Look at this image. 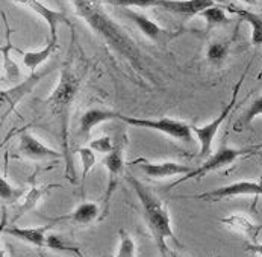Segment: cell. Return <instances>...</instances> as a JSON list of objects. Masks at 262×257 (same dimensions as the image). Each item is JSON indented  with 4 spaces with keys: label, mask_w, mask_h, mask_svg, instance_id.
I'll return each mask as SVG.
<instances>
[{
    "label": "cell",
    "mask_w": 262,
    "mask_h": 257,
    "mask_svg": "<svg viewBox=\"0 0 262 257\" xmlns=\"http://www.w3.org/2000/svg\"><path fill=\"white\" fill-rule=\"evenodd\" d=\"M77 17L83 18L85 23L105 39V42L117 52L130 67L141 74H146V67L140 49L134 39L129 37L120 25H117L111 15L105 11L103 0H72Z\"/></svg>",
    "instance_id": "obj_1"
},
{
    "label": "cell",
    "mask_w": 262,
    "mask_h": 257,
    "mask_svg": "<svg viewBox=\"0 0 262 257\" xmlns=\"http://www.w3.org/2000/svg\"><path fill=\"white\" fill-rule=\"evenodd\" d=\"M161 257H178L174 253H170V254H165V256H161Z\"/></svg>",
    "instance_id": "obj_34"
},
{
    "label": "cell",
    "mask_w": 262,
    "mask_h": 257,
    "mask_svg": "<svg viewBox=\"0 0 262 257\" xmlns=\"http://www.w3.org/2000/svg\"><path fill=\"white\" fill-rule=\"evenodd\" d=\"M124 15H127V18L135 23V26L141 31V34L146 38H149L150 41H153L155 44H167L173 38V34L170 31L161 28L159 25H156L151 18L146 17L144 14L130 11V9H124Z\"/></svg>",
    "instance_id": "obj_13"
},
{
    "label": "cell",
    "mask_w": 262,
    "mask_h": 257,
    "mask_svg": "<svg viewBox=\"0 0 262 257\" xmlns=\"http://www.w3.org/2000/svg\"><path fill=\"white\" fill-rule=\"evenodd\" d=\"M261 197L262 195V184L258 182H249V180H241L235 183L222 186L208 192H203L200 195H194L192 198L197 200H206V201H222L225 198H232V197Z\"/></svg>",
    "instance_id": "obj_10"
},
{
    "label": "cell",
    "mask_w": 262,
    "mask_h": 257,
    "mask_svg": "<svg viewBox=\"0 0 262 257\" xmlns=\"http://www.w3.org/2000/svg\"><path fill=\"white\" fill-rule=\"evenodd\" d=\"M21 195V191L15 189L12 184L8 182L5 176L0 177V198L3 203H12Z\"/></svg>",
    "instance_id": "obj_30"
},
{
    "label": "cell",
    "mask_w": 262,
    "mask_h": 257,
    "mask_svg": "<svg viewBox=\"0 0 262 257\" xmlns=\"http://www.w3.org/2000/svg\"><path fill=\"white\" fill-rule=\"evenodd\" d=\"M118 116V112L110 109H99V108H94V109L86 110L80 120H79V130H80V135L88 138L93 132V129L105 121H110V120H117Z\"/></svg>",
    "instance_id": "obj_19"
},
{
    "label": "cell",
    "mask_w": 262,
    "mask_h": 257,
    "mask_svg": "<svg viewBox=\"0 0 262 257\" xmlns=\"http://www.w3.org/2000/svg\"><path fill=\"white\" fill-rule=\"evenodd\" d=\"M99 218H100V206L97 203H93V201H85V203H80L73 212L62 215V217L52 218L50 222H52V225L58 224V222H72L76 225H90L93 221H99Z\"/></svg>",
    "instance_id": "obj_15"
},
{
    "label": "cell",
    "mask_w": 262,
    "mask_h": 257,
    "mask_svg": "<svg viewBox=\"0 0 262 257\" xmlns=\"http://www.w3.org/2000/svg\"><path fill=\"white\" fill-rule=\"evenodd\" d=\"M220 222L227 225L230 230H235V231L244 235L247 239L252 241V244H258V236L262 231V224H255L249 218H246L243 215H235V214L220 220Z\"/></svg>",
    "instance_id": "obj_20"
},
{
    "label": "cell",
    "mask_w": 262,
    "mask_h": 257,
    "mask_svg": "<svg viewBox=\"0 0 262 257\" xmlns=\"http://www.w3.org/2000/svg\"><path fill=\"white\" fill-rule=\"evenodd\" d=\"M241 2H244V3H247V5H255V3H258L259 0H241Z\"/></svg>",
    "instance_id": "obj_33"
},
{
    "label": "cell",
    "mask_w": 262,
    "mask_h": 257,
    "mask_svg": "<svg viewBox=\"0 0 262 257\" xmlns=\"http://www.w3.org/2000/svg\"><path fill=\"white\" fill-rule=\"evenodd\" d=\"M259 183L262 184V173H261V177H259Z\"/></svg>",
    "instance_id": "obj_38"
},
{
    "label": "cell",
    "mask_w": 262,
    "mask_h": 257,
    "mask_svg": "<svg viewBox=\"0 0 262 257\" xmlns=\"http://www.w3.org/2000/svg\"><path fill=\"white\" fill-rule=\"evenodd\" d=\"M46 248L53 250V251H59V253H79V248L72 247L70 244H67L64 241V238H61L59 235H49L47 236V245Z\"/></svg>",
    "instance_id": "obj_29"
},
{
    "label": "cell",
    "mask_w": 262,
    "mask_h": 257,
    "mask_svg": "<svg viewBox=\"0 0 262 257\" xmlns=\"http://www.w3.org/2000/svg\"><path fill=\"white\" fill-rule=\"evenodd\" d=\"M246 74H247V72L243 73L241 79H239L238 83H236V86L233 88L230 102L226 105L225 109L220 112V115H219L214 121H211V123H208V124H205V126H200V127H199V126H191L192 133H194L195 139H197L199 144H200V153H199L200 157H209V156H211V153H212V141L215 139L220 126L225 123V120L229 116V113L232 112V109H233L235 105H236L238 92H239L241 85H243V82H244V79H246Z\"/></svg>",
    "instance_id": "obj_7"
},
{
    "label": "cell",
    "mask_w": 262,
    "mask_h": 257,
    "mask_svg": "<svg viewBox=\"0 0 262 257\" xmlns=\"http://www.w3.org/2000/svg\"><path fill=\"white\" fill-rule=\"evenodd\" d=\"M230 44L229 41H214L208 45L206 50V59L212 65H222L229 56Z\"/></svg>",
    "instance_id": "obj_24"
},
{
    "label": "cell",
    "mask_w": 262,
    "mask_h": 257,
    "mask_svg": "<svg viewBox=\"0 0 262 257\" xmlns=\"http://www.w3.org/2000/svg\"><path fill=\"white\" fill-rule=\"evenodd\" d=\"M14 2L34 11L38 17H41L46 21L49 26V31H50V39H53V41H58V28L59 26L64 25V26H69L73 29V23L64 11H56L53 8H49L41 0H14Z\"/></svg>",
    "instance_id": "obj_9"
},
{
    "label": "cell",
    "mask_w": 262,
    "mask_h": 257,
    "mask_svg": "<svg viewBox=\"0 0 262 257\" xmlns=\"http://www.w3.org/2000/svg\"><path fill=\"white\" fill-rule=\"evenodd\" d=\"M88 147L94 150L96 153H100V154L106 156V154H110L113 151L115 144H113V139L110 136H100L97 139H93Z\"/></svg>",
    "instance_id": "obj_31"
},
{
    "label": "cell",
    "mask_w": 262,
    "mask_h": 257,
    "mask_svg": "<svg viewBox=\"0 0 262 257\" xmlns=\"http://www.w3.org/2000/svg\"><path fill=\"white\" fill-rule=\"evenodd\" d=\"M126 136H123V139H120L118 143H115V147L114 150L105 156L103 159V163L106 167V171H108V183H106V191L102 197V201H100V218L99 221H103L108 214H110V203H111V198H113L114 191L117 189L118 182L121 179V176L124 174V147H126Z\"/></svg>",
    "instance_id": "obj_6"
},
{
    "label": "cell",
    "mask_w": 262,
    "mask_h": 257,
    "mask_svg": "<svg viewBox=\"0 0 262 257\" xmlns=\"http://www.w3.org/2000/svg\"><path fill=\"white\" fill-rule=\"evenodd\" d=\"M61 184H47V186H41L37 183L35 180V176H32L31 179V188H29V192L26 194V197L18 201L15 204V209H14V217H12V224L17 220H20L25 214L31 212L35 206H37L38 201H41V198L49 192V189L52 188H59Z\"/></svg>",
    "instance_id": "obj_17"
},
{
    "label": "cell",
    "mask_w": 262,
    "mask_h": 257,
    "mask_svg": "<svg viewBox=\"0 0 262 257\" xmlns=\"http://www.w3.org/2000/svg\"><path fill=\"white\" fill-rule=\"evenodd\" d=\"M80 76L76 73L70 65H64L61 68L56 88L52 91L49 99L46 100L50 113L59 126V136L62 141L64 154L69 153V124H70V112L75 103L77 92L80 89Z\"/></svg>",
    "instance_id": "obj_3"
},
{
    "label": "cell",
    "mask_w": 262,
    "mask_h": 257,
    "mask_svg": "<svg viewBox=\"0 0 262 257\" xmlns=\"http://www.w3.org/2000/svg\"><path fill=\"white\" fill-rule=\"evenodd\" d=\"M199 17L205 20V23H206L208 28L222 26V25H227V23L230 21V18L226 15L225 9L220 8V6H217V5H214V6L205 9L203 12L199 14Z\"/></svg>",
    "instance_id": "obj_25"
},
{
    "label": "cell",
    "mask_w": 262,
    "mask_h": 257,
    "mask_svg": "<svg viewBox=\"0 0 262 257\" xmlns=\"http://www.w3.org/2000/svg\"><path fill=\"white\" fill-rule=\"evenodd\" d=\"M215 257H220V256H215Z\"/></svg>",
    "instance_id": "obj_39"
},
{
    "label": "cell",
    "mask_w": 262,
    "mask_h": 257,
    "mask_svg": "<svg viewBox=\"0 0 262 257\" xmlns=\"http://www.w3.org/2000/svg\"><path fill=\"white\" fill-rule=\"evenodd\" d=\"M215 5V0H161L159 8L179 15H199Z\"/></svg>",
    "instance_id": "obj_18"
},
{
    "label": "cell",
    "mask_w": 262,
    "mask_h": 257,
    "mask_svg": "<svg viewBox=\"0 0 262 257\" xmlns=\"http://www.w3.org/2000/svg\"><path fill=\"white\" fill-rule=\"evenodd\" d=\"M50 228V225H44V227H29V228H23V227H17V225H9L2 228L3 235H9L21 242H26L32 247L37 248H46L47 245V236L46 231Z\"/></svg>",
    "instance_id": "obj_16"
},
{
    "label": "cell",
    "mask_w": 262,
    "mask_h": 257,
    "mask_svg": "<svg viewBox=\"0 0 262 257\" xmlns=\"http://www.w3.org/2000/svg\"><path fill=\"white\" fill-rule=\"evenodd\" d=\"M134 163H138L141 171L155 180H162V179H168V177H178V176H185L188 173H191L194 168H191L189 165L184 163H178V162H158V163H151L144 159L135 160Z\"/></svg>",
    "instance_id": "obj_12"
},
{
    "label": "cell",
    "mask_w": 262,
    "mask_h": 257,
    "mask_svg": "<svg viewBox=\"0 0 262 257\" xmlns=\"http://www.w3.org/2000/svg\"><path fill=\"white\" fill-rule=\"evenodd\" d=\"M58 49V41H53L49 38L47 44L39 49V50H32V52H23V64L26 68H29L31 73H35L38 70V67L46 62Z\"/></svg>",
    "instance_id": "obj_22"
},
{
    "label": "cell",
    "mask_w": 262,
    "mask_h": 257,
    "mask_svg": "<svg viewBox=\"0 0 262 257\" xmlns=\"http://www.w3.org/2000/svg\"><path fill=\"white\" fill-rule=\"evenodd\" d=\"M76 257H85V256H83V254H82V253H80V251H79V253H77V254H76Z\"/></svg>",
    "instance_id": "obj_36"
},
{
    "label": "cell",
    "mask_w": 262,
    "mask_h": 257,
    "mask_svg": "<svg viewBox=\"0 0 262 257\" xmlns=\"http://www.w3.org/2000/svg\"><path fill=\"white\" fill-rule=\"evenodd\" d=\"M246 251H249V253H255V254H258L259 257H262V244H247L246 245Z\"/></svg>",
    "instance_id": "obj_32"
},
{
    "label": "cell",
    "mask_w": 262,
    "mask_h": 257,
    "mask_svg": "<svg viewBox=\"0 0 262 257\" xmlns=\"http://www.w3.org/2000/svg\"><path fill=\"white\" fill-rule=\"evenodd\" d=\"M127 183L132 186V189L135 191L141 206H143V215H144V220L146 224L149 227L150 233L155 239V244L161 253V256H165V254H170L173 253L168 245H167V241H173L174 245L178 247H182V244L179 242V239L176 238L174 231H173V227H171V220H170V214L165 207V204L162 203V200L159 197H156L151 191H150L149 186H146L144 183H141L138 179H135L134 176L127 174Z\"/></svg>",
    "instance_id": "obj_2"
},
{
    "label": "cell",
    "mask_w": 262,
    "mask_h": 257,
    "mask_svg": "<svg viewBox=\"0 0 262 257\" xmlns=\"http://www.w3.org/2000/svg\"><path fill=\"white\" fill-rule=\"evenodd\" d=\"M2 257H6V250L5 248H2Z\"/></svg>",
    "instance_id": "obj_35"
},
{
    "label": "cell",
    "mask_w": 262,
    "mask_h": 257,
    "mask_svg": "<svg viewBox=\"0 0 262 257\" xmlns=\"http://www.w3.org/2000/svg\"><path fill=\"white\" fill-rule=\"evenodd\" d=\"M256 148H233V147H227V146H223L220 147L215 153H212L209 157H206V160L199 165L197 168H194L191 173H188L185 176L179 177L176 182L168 186V189H173L174 186L178 184L184 183V182H188V180H199L202 177H205L206 174L209 173H214V171H219V170H223L226 167L232 165L233 162H236L239 157L246 156V154H252Z\"/></svg>",
    "instance_id": "obj_4"
},
{
    "label": "cell",
    "mask_w": 262,
    "mask_h": 257,
    "mask_svg": "<svg viewBox=\"0 0 262 257\" xmlns=\"http://www.w3.org/2000/svg\"><path fill=\"white\" fill-rule=\"evenodd\" d=\"M76 153L79 154V159H80V163H82V189H83L88 173L96 165V151L91 150L90 147H80L76 150Z\"/></svg>",
    "instance_id": "obj_27"
},
{
    "label": "cell",
    "mask_w": 262,
    "mask_h": 257,
    "mask_svg": "<svg viewBox=\"0 0 262 257\" xmlns=\"http://www.w3.org/2000/svg\"><path fill=\"white\" fill-rule=\"evenodd\" d=\"M18 153L20 156L31 160H46V159H59L62 153L47 147L38 138L29 132H23L18 138Z\"/></svg>",
    "instance_id": "obj_11"
},
{
    "label": "cell",
    "mask_w": 262,
    "mask_h": 257,
    "mask_svg": "<svg viewBox=\"0 0 262 257\" xmlns=\"http://www.w3.org/2000/svg\"><path fill=\"white\" fill-rule=\"evenodd\" d=\"M258 116H262V96L259 97H256L252 103H250V106L246 109V112L236 120V123L233 124V129L236 130V132H243V130H246V129H249V126L253 123V120L255 118H258Z\"/></svg>",
    "instance_id": "obj_23"
},
{
    "label": "cell",
    "mask_w": 262,
    "mask_h": 257,
    "mask_svg": "<svg viewBox=\"0 0 262 257\" xmlns=\"http://www.w3.org/2000/svg\"><path fill=\"white\" fill-rule=\"evenodd\" d=\"M105 3L121 9H127V8L147 9V8H159L161 0H105Z\"/></svg>",
    "instance_id": "obj_28"
},
{
    "label": "cell",
    "mask_w": 262,
    "mask_h": 257,
    "mask_svg": "<svg viewBox=\"0 0 262 257\" xmlns=\"http://www.w3.org/2000/svg\"><path fill=\"white\" fill-rule=\"evenodd\" d=\"M262 77V68H261V72H259V74H258V79H261Z\"/></svg>",
    "instance_id": "obj_37"
},
{
    "label": "cell",
    "mask_w": 262,
    "mask_h": 257,
    "mask_svg": "<svg viewBox=\"0 0 262 257\" xmlns=\"http://www.w3.org/2000/svg\"><path fill=\"white\" fill-rule=\"evenodd\" d=\"M118 238H120V245H118V251L115 256L106 257H135L137 253V245L134 238L123 228L118 230Z\"/></svg>",
    "instance_id": "obj_26"
},
{
    "label": "cell",
    "mask_w": 262,
    "mask_h": 257,
    "mask_svg": "<svg viewBox=\"0 0 262 257\" xmlns=\"http://www.w3.org/2000/svg\"><path fill=\"white\" fill-rule=\"evenodd\" d=\"M50 73V68L44 72H35L32 73L28 79H23L20 83L12 85L9 89H2L0 91V105H2V118H6L15 106L34 89L39 80H42L47 74Z\"/></svg>",
    "instance_id": "obj_8"
},
{
    "label": "cell",
    "mask_w": 262,
    "mask_h": 257,
    "mask_svg": "<svg viewBox=\"0 0 262 257\" xmlns=\"http://www.w3.org/2000/svg\"><path fill=\"white\" fill-rule=\"evenodd\" d=\"M3 17V25H5V37H6V42L5 45H2V79L12 83V85H17L21 82V70L18 67V64L11 58V50L14 49L12 42H11V28L8 25V20H6V15L5 12L2 14Z\"/></svg>",
    "instance_id": "obj_14"
},
{
    "label": "cell",
    "mask_w": 262,
    "mask_h": 257,
    "mask_svg": "<svg viewBox=\"0 0 262 257\" xmlns=\"http://www.w3.org/2000/svg\"><path fill=\"white\" fill-rule=\"evenodd\" d=\"M226 11L239 17V20H244L246 23H249L252 28V42L255 45H262V15L252 12L249 9H244V8L233 6V5H227Z\"/></svg>",
    "instance_id": "obj_21"
},
{
    "label": "cell",
    "mask_w": 262,
    "mask_h": 257,
    "mask_svg": "<svg viewBox=\"0 0 262 257\" xmlns=\"http://www.w3.org/2000/svg\"><path fill=\"white\" fill-rule=\"evenodd\" d=\"M117 120L134 126V127H141L147 130H156L161 132L173 139H178L181 143H192L194 133L191 126L185 121L179 120H171V118H161V120H150V118H138V116H126L118 113Z\"/></svg>",
    "instance_id": "obj_5"
}]
</instances>
